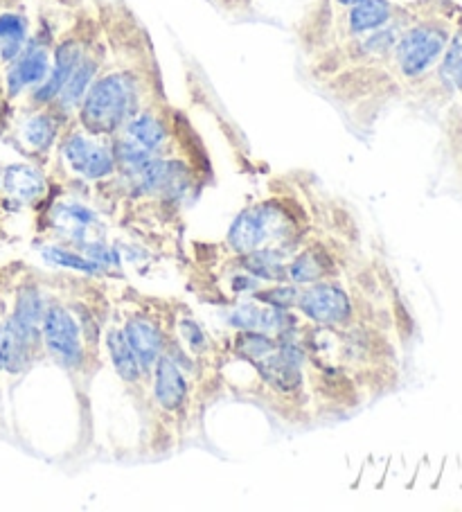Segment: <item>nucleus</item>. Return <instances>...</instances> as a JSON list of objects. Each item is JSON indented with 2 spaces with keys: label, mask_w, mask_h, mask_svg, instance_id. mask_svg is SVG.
Returning <instances> with one entry per match:
<instances>
[{
  "label": "nucleus",
  "mask_w": 462,
  "mask_h": 512,
  "mask_svg": "<svg viewBox=\"0 0 462 512\" xmlns=\"http://www.w3.org/2000/svg\"><path fill=\"white\" fill-rule=\"evenodd\" d=\"M138 102L140 79L129 70H115L88 86L79 116L91 134H111L136 113Z\"/></svg>",
  "instance_id": "nucleus-1"
},
{
  "label": "nucleus",
  "mask_w": 462,
  "mask_h": 512,
  "mask_svg": "<svg viewBox=\"0 0 462 512\" xmlns=\"http://www.w3.org/2000/svg\"><path fill=\"white\" fill-rule=\"evenodd\" d=\"M296 305L307 319L321 325H341L352 316V300L345 289L332 282H312L298 291Z\"/></svg>",
  "instance_id": "nucleus-2"
},
{
  "label": "nucleus",
  "mask_w": 462,
  "mask_h": 512,
  "mask_svg": "<svg viewBox=\"0 0 462 512\" xmlns=\"http://www.w3.org/2000/svg\"><path fill=\"white\" fill-rule=\"evenodd\" d=\"M444 43H447V34L440 28H433V25H420V28L408 30L395 50V59L402 75H422L442 55Z\"/></svg>",
  "instance_id": "nucleus-3"
},
{
  "label": "nucleus",
  "mask_w": 462,
  "mask_h": 512,
  "mask_svg": "<svg viewBox=\"0 0 462 512\" xmlns=\"http://www.w3.org/2000/svg\"><path fill=\"white\" fill-rule=\"evenodd\" d=\"M43 337H46L48 350L64 366H77L82 361V341H79L77 323L64 307H50L43 314Z\"/></svg>",
  "instance_id": "nucleus-4"
},
{
  "label": "nucleus",
  "mask_w": 462,
  "mask_h": 512,
  "mask_svg": "<svg viewBox=\"0 0 462 512\" xmlns=\"http://www.w3.org/2000/svg\"><path fill=\"white\" fill-rule=\"evenodd\" d=\"M50 73V46L43 39H34L30 46H25L19 57L14 59L10 75H7V88L16 95L23 88L37 86Z\"/></svg>",
  "instance_id": "nucleus-5"
},
{
  "label": "nucleus",
  "mask_w": 462,
  "mask_h": 512,
  "mask_svg": "<svg viewBox=\"0 0 462 512\" xmlns=\"http://www.w3.org/2000/svg\"><path fill=\"white\" fill-rule=\"evenodd\" d=\"M282 217V213H271L269 208H257L251 210V213H242L237 219L233 228H230L228 242L233 244V249L237 253H253L260 249V244L264 240L275 235V224Z\"/></svg>",
  "instance_id": "nucleus-6"
},
{
  "label": "nucleus",
  "mask_w": 462,
  "mask_h": 512,
  "mask_svg": "<svg viewBox=\"0 0 462 512\" xmlns=\"http://www.w3.org/2000/svg\"><path fill=\"white\" fill-rule=\"evenodd\" d=\"M84 50H86V43L82 39H68L61 43V46L55 50V64L50 68L48 79L37 88V91H34V100L41 104H50L52 100H57L61 88L68 84L70 75L75 73L79 61H82Z\"/></svg>",
  "instance_id": "nucleus-7"
},
{
  "label": "nucleus",
  "mask_w": 462,
  "mask_h": 512,
  "mask_svg": "<svg viewBox=\"0 0 462 512\" xmlns=\"http://www.w3.org/2000/svg\"><path fill=\"white\" fill-rule=\"evenodd\" d=\"M188 397V384L181 375L179 366L172 357L161 355L156 359V400L167 411L181 409V404Z\"/></svg>",
  "instance_id": "nucleus-8"
},
{
  "label": "nucleus",
  "mask_w": 462,
  "mask_h": 512,
  "mask_svg": "<svg viewBox=\"0 0 462 512\" xmlns=\"http://www.w3.org/2000/svg\"><path fill=\"white\" fill-rule=\"evenodd\" d=\"M124 339H127L133 355L138 357L142 368L151 366L158 357H161V334H158L156 325L147 319L127 321Z\"/></svg>",
  "instance_id": "nucleus-9"
},
{
  "label": "nucleus",
  "mask_w": 462,
  "mask_h": 512,
  "mask_svg": "<svg viewBox=\"0 0 462 512\" xmlns=\"http://www.w3.org/2000/svg\"><path fill=\"white\" fill-rule=\"evenodd\" d=\"M390 7L388 0H361L348 12V32L352 37H361L366 32H375L384 28L390 19Z\"/></svg>",
  "instance_id": "nucleus-10"
},
{
  "label": "nucleus",
  "mask_w": 462,
  "mask_h": 512,
  "mask_svg": "<svg viewBox=\"0 0 462 512\" xmlns=\"http://www.w3.org/2000/svg\"><path fill=\"white\" fill-rule=\"evenodd\" d=\"M97 68H100V52H93V55H86L84 52L82 61H79V66L75 68V73L70 75L68 84L61 88V93L57 95L61 102V111L73 109L75 104H79V100L86 95V88L91 86Z\"/></svg>",
  "instance_id": "nucleus-11"
},
{
  "label": "nucleus",
  "mask_w": 462,
  "mask_h": 512,
  "mask_svg": "<svg viewBox=\"0 0 462 512\" xmlns=\"http://www.w3.org/2000/svg\"><path fill=\"white\" fill-rule=\"evenodd\" d=\"M334 262L327 251L323 249H309L289 267V276L298 285H312V282H321L327 273H332Z\"/></svg>",
  "instance_id": "nucleus-12"
},
{
  "label": "nucleus",
  "mask_w": 462,
  "mask_h": 512,
  "mask_svg": "<svg viewBox=\"0 0 462 512\" xmlns=\"http://www.w3.org/2000/svg\"><path fill=\"white\" fill-rule=\"evenodd\" d=\"M25 39H28L25 16L16 12L0 14V59L14 61L25 48Z\"/></svg>",
  "instance_id": "nucleus-13"
},
{
  "label": "nucleus",
  "mask_w": 462,
  "mask_h": 512,
  "mask_svg": "<svg viewBox=\"0 0 462 512\" xmlns=\"http://www.w3.org/2000/svg\"><path fill=\"white\" fill-rule=\"evenodd\" d=\"M165 136H167L165 122L151 111L138 113V116L127 125V138L131 140V143L145 147V149H149V152L158 149V145L163 143Z\"/></svg>",
  "instance_id": "nucleus-14"
},
{
  "label": "nucleus",
  "mask_w": 462,
  "mask_h": 512,
  "mask_svg": "<svg viewBox=\"0 0 462 512\" xmlns=\"http://www.w3.org/2000/svg\"><path fill=\"white\" fill-rule=\"evenodd\" d=\"M109 352L113 357V364L118 368V375L124 379V382H138L140 379V368L142 364L138 357L133 355L131 346L124 339V332H111L109 334Z\"/></svg>",
  "instance_id": "nucleus-15"
},
{
  "label": "nucleus",
  "mask_w": 462,
  "mask_h": 512,
  "mask_svg": "<svg viewBox=\"0 0 462 512\" xmlns=\"http://www.w3.org/2000/svg\"><path fill=\"white\" fill-rule=\"evenodd\" d=\"M23 136L28 140L30 147L46 149L52 143V136H55V122H52V118L46 116V113L34 116L28 125H25Z\"/></svg>",
  "instance_id": "nucleus-16"
},
{
  "label": "nucleus",
  "mask_w": 462,
  "mask_h": 512,
  "mask_svg": "<svg viewBox=\"0 0 462 512\" xmlns=\"http://www.w3.org/2000/svg\"><path fill=\"white\" fill-rule=\"evenodd\" d=\"M442 79L444 84H449L451 88L462 86V34H458L451 50L447 52V57H444Z\"/></svg>",
  "instance_id": "nucleus-17"
},
{
  "label": "nucleus",
  "mask_w": 462,
  "mask_h": 512,
  "mask_svg": "<svg viewBox=\"0 0 462 512\" xmlns=\"http://www.w3.org/2000/svg\"><path fill=\"white\" fill-rule=\"evenodd\" d=\"M7 183H10V188L16 194H21V197H30L32 192L39 190V179L30 170H25V167H16V170H12Z\"/></svg>",
  "instance_id": "nucleus-18"
},
{
  "label": "nucleus",
  "mask_w": 462,
  "mask_h": 512,
  "mask_svg": "<svg viewBox=\"0 0 462 512\" xmlns=\"http://www.w3.org/2000/svg\"><path fill=\"white\" fill-rule=\"evenodd\" d=\"M341 7H354L357 3H361V0H336Z\"/></svg>",
  "instance_id": "nucleus-19"
}]
</instances>
